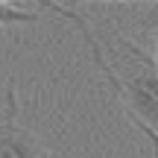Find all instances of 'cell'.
I'll list each match as a JSON object with an SVG mask.
<instances>
[{
  "label": "cell",
  "mask_w": 158,
  "mask_h": 158,
  "mask_svg": "<svg viewBox=\"0 0 158 158\" xmlns=\"http://www.w3.org/2000/svg\"><path fill=\"white\" fill-rule=\"evenodd\" d=\"M38 21V12H23L9 3H0V27H12V23H32Z\"/></svg>",
  "instance_id": "cell-3"
},
{
  "label": "cell",
  "mask_w": 158,
  "mask_h": 158,
  "mask_svg": "<svg viewBox=\"0 0 158 158\" xmlns=\"http://www.w3.org/2000/svg\"><path fill=\"white\" fill-rule=\"evenodd\" d=\"M82 3H97V0H62V6H82ZM102 3H135V0H102Z\"/></svg>",
  "instance_id": "cell-4"
},
{
  "label": "cell",
  "mask_w": 158,
  "mask_h": 158,
  "mask_svg": "<svg viewBox=\"0 0 158 158\" xmlns=\"http://www.w3.org/2000/svg\"><path fill=\"white\" fill-rule=\"evenodd\" d=\"M41 6L59 12L62 18H68L79 32H82V38L88 41V47H91V56H94L97 68L108 79L114 94L123 100V108L132 117V123H135L138 129H149V132L158 135V62H155V56H149L141 44H135V41H129V38H117V47L126 53L123 56V68L117 70V68L108 64L106 53L97 44V35H94V29H91V23L85 21L79 12L64 9L59 0L41 3Z\"/></svg>",
  "instance_id": "cell-1"
},
{
  "label": "cell",
  "mask_w": 158,
  "mask_h": 158,
  "mask_svg": "<svg viewBox=\"0 0 158 158\" xmlns=\"http://www.w3.org/2000/svg\"><path fill=\"white\" fill-rule=\"evenodd\" d=\"M147 27H158V0H155V6H152V12H149V18H147Z\"/></svg>",
  "instance_id": "cell-6"
},
{
  "label": "cell",
  "mask_w": 158,
  "mask_h": 158,
  "mask_svg": "<svg viewBox=\"0 0 158 158\" xmlns=\"http://www.w3.org/2000/svg\"><path fill=\"white\" fill-rule=\"evenodd\" d=\"M0 3H9V0H0ZM38 3H53V0H38Z\"/></svg>",
  "instance_id": "cell-7"
},
{
  "label": "cell",
  "mask_w": 158,
  "mask_h": 158,
  "mask_svg": "<svg viewBox=\"0 0 158 158\" xmlns=\"http://www.w3.org/2000/svg\"><path fill=\"white\" fill-rule=\"evenodd\" d=\"M141 132L147 135V141L152 143V158H158V135H155V132H149V129H141Z\"/></svg>",
  "instance_id": "cell-5"
},
{
  "label": "cell",
  "mask_w": 158,
  "mask_h": 158,
  "mask_svg": "<svg viewBox=\"0 0 158 158\" xmlns=\"http://www.w3.org/2000/svg\"><path fill=\"white\" fill-rule=\"evenodd\" d=\"M0 158H50V149L32 129L18 123V88L15 79L6 82L3 111H0Z\"/></svg>",
  "instance_id": "cell-2"
}]
</instances>
